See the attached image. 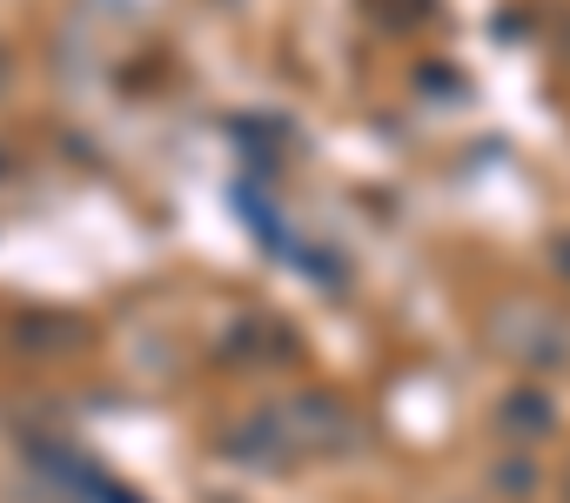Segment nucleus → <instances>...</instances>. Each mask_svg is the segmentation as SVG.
I'll use <instances>...</instances> for the list:
<instances>
[{
  "mask_svg": "<svg viewBox=\"0 0 570 503\" xmlns=\"http://www.w3.org/2000/svg\"><path fill=\"white\" fill-rule=\"evenodd\" d=\"M490 343L510 356V363H530V369H557L570 363V323L537 309V303H503L490 316Z\"/></svg>",
  "mask_w": 570,
  "mask_h": 503,
  "instance_id": "obj_1",
  "label": "nucleus"
},
{
  "mask_svg": "<svg viewBox=\"0 0 570 503\" xmlns=\"http://www.w3.org/2000/svg\"><path fill=\"white\" fill-rule=\"evenodd\" d=\"M503 430H530V436H543V430H550V403H543L537 389H517V396L503 403Z\"/></svg>",
  "mask_w": 570,
  "mask_h": 503,
  "instance_id": "obj_3",
  "label": "nucleus"
},
{
  "mask_svg": "<svg viewBox=\"0 0 570 503\" xmlns=\"http://www.w3.org/2000/svg\"><path fill=\"white\" fill-rule=\"evenodd\" d=\"M275 436H282V443H350V423H343L336 403L303 396V403H289V410L275 416Z\"/></svg>",
  "mask_w": 570,
  "mask_h": 503,
  "instance_id": "obj_2",
  "label": "nucleus"
},
{
  "mask_svg": "<svg viewBox=\"0 0 570 503\" xmlns=\"http://www.w3.org/2000/svg\"><path fill=\"white\" fill-rule=\"evenodd\" d=\"M563 269H570V256H563Z\"/></svg>",
  "mask_w": 570,
  "mask_h": 503,
  "instance_id": "obj_5",
  "label": "nucleus"
},
{
  "mask_svg": "<svg viewBox=\"0 0 570 503\" xmlns=\"http://www.w3.org/2000/svg\"><path fill=\"white\" fill-rule=\"evenodd\" d=\"M537 483V463L530 456H503V470H497V490H510V496H523Z\"/></svg>",
  "mask_w": 570,
  "mask_h": 503,
  "instance_id": "obj_4",
  "label": "nucleus"
}]
</instances>
